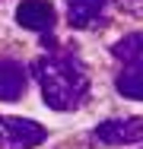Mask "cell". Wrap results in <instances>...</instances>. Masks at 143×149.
<instances>
[{
	"label": "cell",
	"mask_w": 143,
	"mask_h": 149,
	"mask_svg": "<svg viewBox=\"0 0 143 149\" xmlns=\"http://www.w3.org/2000/svg\"><path fill=\"white\" fill-rule=\"evenodd\" d=\"M121 6L130 10V13H137V10H143V0H121Z\"/></svg>",
	"instance_id": "9"
},
{
	"label": "cell",
	"mask_w": 143,
	"mask_h": 149,
	"mask_svg": "<svg viewBox=\"0 0 143 149\" xmlns=\"http://www.w3.org/2000/svg\"><path fill=\"white\" fill-rule=\"evenodd\" d=\"M111 54L124 63H134V67H143V32H134V35H124L118 45L111 48Z\"/></svg>",
	"instance_id": "7"
},
{
	"label": "cell",
	"mask_w": 143,
	"mask_h": 149,
	"mask_svg": "<svg viewBox=\"0 0 143 149\" xmlns=\"http://www.w3.org/2000/svg\"><path fill=\"white\" fill-rule=\"evenodd\" d=\"M57 13L54 6L48 3V0H22L19 6H16V22L22 26V29H32V32H48L54 26Z\"/></svg>",
	"instance_id": "4"
},
{
	"label": "cell",
	"mask_w": 143,
	"mask_h": 149,
	"mask_svg": "<svg viewBox=\"0 0 143 149\" xmlns=\"http://www.w3.org/2000/svg\"><path fill=\"white\" fill-rule=\"evenodd\" d=\"M48 136V130L38 124V120H29V118H0V149H32V146H41Z\"/></svg>",
	"instance_id": "2"
},
{
	"label": "cell",
	"mask_w": 143,
	"mask_h": 149,
	"mask_svg": "<svg viewBox=\"0 0 143 149\" xmlns=\"http://www.w3.org/2000/svg\"><path fill=\"white\" fill-rule=\"evenodd\" d=\"M114 86H118V92H121L124 98L143 102V67H130V70H124V73L114 79Z\"/></svg>",
	"instance_id": "8"
},
{
	"label": "cell",
	"mask_w": 143,
	"mask_h": 149,
	"mask_svg": "<svg viewBox=\"0 0 143 149\" xmlns=\"http://www.w3.org/2000/svg\"><path fill=\"white\" fill-rule=\"evenodd\" d=\"M105 10V0H67V19L73 29H89Z\"/></svg>",
	"instance_id": "6"
},
{
	"label": "cell",
	"mask_w": 143,
	"mask_h": 149,
	"mask_svg": "<svg viewBox=\"0 0 143 149\" xmlns=\"http://www.w3.org/2000/svg\"><path fill=\"white\" fill-rule=\"evenodd\" d=\"M95 140L108 146H130L143 140V118H111L95 127Z\"/></svg>",
	"instance_id": "3"
},
{
	"label": "cell",
	"mask_w": 143,
	"mask_h": 149,
	"mask_svg": "<svg viewBox=\"0 0 143 149\" xmlns=\"http://www.w3.org/2000/svg\"><path fill=\"white\" fill-rule=\"evenodd\" d=\"M26 89V67L19 60H0V102H16Z\"/></svg>",
	"instance_id": "5"
},
{
	"label": "cell",
	"mask_w": 143,
	"mask_h": 149,
	"mask_svg": "<svg viewBox=\"0 0 143 149\" xmlns=\"http://www.w3.org/2000/svg\"><path fill=\"white\" fill-rule=\"evenodd\" d=\"M35 79L41 86L45 105L54 111H73L86 102L89 79L80 60L67 57V54H48L35 63Z\"/></svg>",
	"instance_id": "1"
}]
</instances>
